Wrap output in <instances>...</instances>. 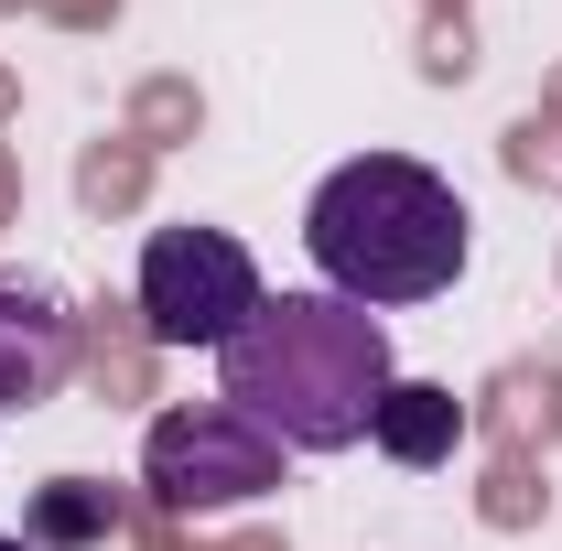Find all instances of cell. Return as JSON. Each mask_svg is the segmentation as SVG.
<instances>
[{"instance_id":"2","label":"cell","mask_w":562,"mask_h":551,"mask_svg":"<svg viewBox=\"0 0 562 551\" xmlns=\"http://www.w3.org/2000/svg\"><path fill=\"white\" fill-rule=\"evenodd\" d=\"M303 249H314L325 292H347L368 314H401V303L454 292L465 249H476V216H465V195L432 162H412V151H357V162H336L314 184Z\"/></svg>"},{"instance_id":"8","label":"cell","mask_w":562,"mask_h":551,"mask_svg":"<svg viewBox=\"0 0 562 551\" xmlns=\"http://www.w3.org/2000/svg\"><path fill=\"white\" fill-rule=\"evenodd\" d=\"M0 551H33V541H0Z\"/></svg>"},{"instance_id":"7","label":"cell","mask_w":562,"mask_h":551,"mask_svg":"<svg viewBox=\"0 0 562 551\" xmlns=\"http://www.w3.org/2000/svg\"><path fill=\"white\" fill-rule=\"evenodd\" d=\"M109 519H120V508H109V486H98V476H55L44 497H33L22 541H33V551H87V541H109Z\"/></svg>"},{"instance_id":"1","label":"cell","mask_w":562,"mask_h":551,"mask_svg":"<svg viewBox=\"0 0 562 551\" xmlns=\"http://www.w3.org/2000/svg\"><path fill=\"white\" fill-rule=\"evenodd\" d=\"M401 357H390V325L347 303V292H260V314L216 346V401L249 412L281 454H347L368 443V421L390 401Z\"/></svg>"},{"instance_id":"3","label":"cell","mask_w":562,"mask_h":551,"mask_svg":"<svg viewBox=\"0 0 562 551\" xmlns=\"http://www.w3.org/2000/svg\"><path fill=\"white\" fill-rule=\"evenodd\" d=\"M281 486V443L227 401H184L140 432V497L162 519H216V508H249Z\"/></svg>"},{"instance_id":"5","label":"cell","mask_w":562,"mask_h":551,"mask_svg":"<svg viewBox=\"0 0 562 551\" xmlns=\"http://www.w3.org/2000/svg\"><path fill=\"white\" fill-rule=\"evenodd\" d=\"M76 379V303L33 271H0V412H44Z\"/></svg>"},{"instance_id":"4","label":"cell","mask_w":562,"mask_h":551,"mask_svg":"<svg viewBox=\"0 0 562 551\" xmlns=\"http://www.w3.org/2000/svg\"><path fill=\"white\" fill-rule=\"evenodd\" d=\"M260 314V260L227 227H151L140 238V325L151 346H227Z\"/></svg>"},{"instance_id":"6","label":"cell","mask_w":562,"mask_h":551,"mask_svg":"<svg viewBox=\"0 0 562 551\" xmlns=\"http://www.w3.org/2000/svg\"><path fill=\"white\" fill-rule=\"evenodd\" d=\"M368 443L390 454V465H443L454 443H465V401L443 390V379H390V401L368 421Z\"/></svg>"}]
</instances>
